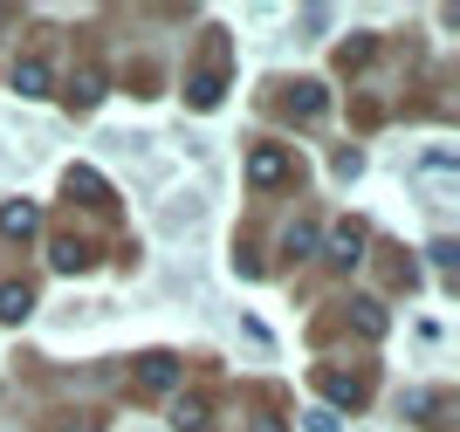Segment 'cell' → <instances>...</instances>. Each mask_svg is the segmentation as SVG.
Wrapping results in <instances>:
<instances>
[{
  "label": "cell",
  "mask_w": 460,
  "mask_h": 432,
  "mask_svg": "<svg viewBox=\"0 0 460 432\" xmlns=\"http://www.w3.org/2000/svg\"><path fill=\"white\" fill-rule=\"evenodd\" d=\"M0 21H7V7H0Z\"/></svg>",
  "instance_id": "21"
},
{
  "label": "cell",
  "mask_w": 460,
  "mask_h": 432,
  "mask_svg": "<svg viewBox=\"0 0 460 432\" xmlns=\"http://www.w3.org/2000/svg\"><path fill=\"white\" fill-rule=\"evenodd\" d=\"M426 254H433V268H454V261H460V247H454V241H433Z\"/></svg>",
  "instance_id": "17"
},
{
  "label": "cell",
  "mask_w": 460,
  "mask_h": 432,
  "mask_svg": "<svg viewBox=\"0 0 460 432\" xmlns=\"http://www.w3.org/2000/svg\"><path fill=\"white\" fill-rule=\"evenodd\" d=\"M35 316V288L28 282H0V322H28Z\"/></svg>",
  "instance_id": "10"
},
{
  "label": "cell",
  "mask_w": 460,
  "mask_h": 432,
  "mask_svg": "<svg viewBox=\"0 0 460 432\" xmlns=\"http://www.w3.org/2000/svg\"><path fill=\"white\" fill-rule=\"evenodd\" d=\"M303 426H309V432H337V412H330V405H316V412H309Z\"/></svg>",
  "instance_id": "18"
},
{
  "label": "cell",
  "mask_w": 460,
  "mask_h": 432,
  "mask_svg": "<svg viewBox=\"0 0 460 432\" xmlns=\"http://www.w3.org/2000/svg\"><path fill=\"white\" fill-rule=\"evenodd\" d=\"M62 432H103V426H96V419H76V426H62Z\"/></svg>",
  "instance_id": "20"
},
{
  "label": "cell",
  "mask_w": 460,
  "mask_h": 432,
  "mask_svg": "<svg viewBox=\"0 0 460 432\" xmlns=\"http://www.w3.org/2000/svg\"><path fill=\"white\" fill-rule=\"evenodd\" d=\"M137 384H145V392H172L179 384V357L172 350H145V357H137Z\"/></svg>",
  "instance_id": "2"
},
{
  "label": "cell",
  "mask_w": 460,
  "mask_h": 432,
  "mask_svg": "<svg viewBox=\"0 0 460 432\" xmlns=\"http://www.w3.org/2000/svg\"><path fill=\"white\" fill-rule=\"evenodd\" d=\"M0 234H7V241L41 234V207H35V199H0Z\"/></svg>",
  "instance_id": "3"
},
{
  "label": "cell",
  "mask_w": 460,
  "mask_h": 432,
  "mask_svg": "<svg viewBox=\"0 0 460 432\" xmlns=\"http://www.w3.org/2000/svg\"><path fill=\"white\" fill-rule=\"evenodd\" d=\"M172 432H207V398H199V392L172 398Z\"/></svg>",
  "instance_id": "11"
},
{
  "label": "cell",
  "mask_w": 460,
  "mask_h": 432,
  "mask_svg": "<svg viewBox=\"0 0 460 432\" xmlns=\"http://www.w3.org/2000/svg\"><path fill=\"white\" fill-rule=\"evenodd\" d=\"M254 432H288V426H282V419H254Z\"/></svg>",
  "instance_id": "19"
},
{
  "label": "cell",
  "mask_w": 460,
  "mask_h": 432,
  "mask_svg": "<svg viewBox=\"0 0 460 432\" xmlns=\"http://www.w3.org/2000/svg\"><path fill=\"white\" fill-rule=\"evenodd\" d=\"M14 90L21 96H56V69H49L41 56H21L14 62Z\"/></svg>",
  "instance_id": "6"
},
{
  "label": "cell",
  "mask_w": 460,
  "mask_h": 432,
  "mask_svg": "<svg viewBox=\"0 0 460 432\" xmlns=\"http://www.w3.org/2000/svg\"><path fill=\"white\" fill-rule=\"evenodd\" d=\"M69 199H83V207H111V186H103V172H90V165H69Z\"/></svg>",
  "instance_id": "8"
},
{
  "label": "cell",
  "mask_w": 460,
  "mask_h": 432,
  "mask_svg": "<svg viewBox=\"0 0 460 432\" xmlns=\"http://www.w3.org/2000/svg\"><path fill=\"white\" fill-rule=\"evenodd\" d=\"M282 179H288V151L282 145H254L248 151V186L269 192V186H282Z\"/></svg>",
  "instance_id": "1"
},
{
  "label": "cell",
  "mask_w": 460,
  "mask_h": 432,
  "mask_svg": "<svg viewBox=\"0 0 460 432\" xmlns=\"http://www.w3.org/2000/svg\"><path fill=\"white\" fill-rule=\"evenodd\" d=\"M62 96H69L76 110H96V103L111 96V75H103V69L90 62V69H76V75H69V90H62Z\"/></svg>",
  "instance_id": "4"
},
{
  "label": "cell",
  "mask_w": 460,
  "mask_h": 432,
  "mask_svg": "<svg viewBox=\"0 0 460 432\" xmlns=\"http://www.w3.org/2000/svg\"><path fill=\"white\" fill-rule=\"evenodd\" d=\"M220 96H227V69H220V62H213V69H199L186 83V103L192 110H220Z\"/></svg>",
  "instance_id": "5"
},
{
  "label": "cell",
  "mask_w": 460,
  "mask_h": 432,
  "mask_svg": "<svg viewBox=\"0 0 460 432\" xmlns=\"http://www.w3.org/2000/svg\"><path fill=\"white\" fill-rule=\"evenodd\" d=\"M49 261H56L62 275H83V268H90L96 254H90V247H83V241H56V254H49Z\"/></svg>",
  "instance_id": "14"
},
{
  "label": "cell",
  "mask_w": 460,
  "mask_h": 432,
  "mask_svg": "<svg viewBox=\"0 0 460 432\" xmlns=\"http://www.w3.org/2000/svg\"><path fill=\"white\" fill-rule=\"evenodd\" d=\"M350 322H358V337H365V343L385 337V309H378V302H350Z\"/></svg>",
  "instance_id": "13"
},
{
  "label": "cell",
  "mask_w": 460,
  "mask_h": 432,
  "mask_svg": "<svg viewBox=\"0 0 460 432\" xmlns=\"http://www.w3.org/2000/svg\"><path fill=\"white\" fill-rule=\"evenodd\" d=\"M405 412L420 419V426H433V412H440V392H412V398H405Z\"/></svg>",
  "instance_id": "16"
},
{
  "label": "cell",
  "mask_w": 460,
  "mask_h": 432,
  "mask_svg": "<svg viewBox=\"0 0 460 432\" xmlns=\"http://www.w3.org/2000/svg\"><path fill=\"white\" fill-rule=\"evenodd\" d=\"M282 247L296 254V261H303V254H316V226H309V220H296V226L282 234Z\"/></svg>",
  "instance_id": "15"
},
{
  "label": "cell",
  "mask_w": 460,
  "mask_h": 432,
  "mask_svg": "<svg viewBox=\"0 0 460 432\" xmlns=\"http://www.w3.org/2000/svg\"><path fill=\"white\" fill-rule=\"evenodd\" d=\"M330 261H337V268H358V261H365V226H358V220L330 226Z\"/></svg>",
  "instance_id": "7"
},
{
  "label": "cell",
  "mask_w": 460,
  "mask_h": 432,
  "mask_svg": "<svg viewBox=\"0 0 460 432\" xmlns=\"http://www.w3.org/2000/svg\"><path fill=\"white\" fill-rule=\"evenodd\" d=\"M288 110L303 117V124H316V117L330 110V96H323V83H296V96H288Z\"/></svg>",
  "instance_id": "12"
},
{
  "label": "cell",
  "mask_w": 460,
  "mask_h": 432,
  "mask_svg": "<svg viewBox=\"0 0 460 432\" xmlns=\"http://www.w3.org/2000/svg\"><path fill=\"white\" fill-rule=\"evenodd\" d=\"M316 392L330 405H365V377H344V371H316Z\"/></svg>",
  "instance_id": "9"
}]
</instances>
